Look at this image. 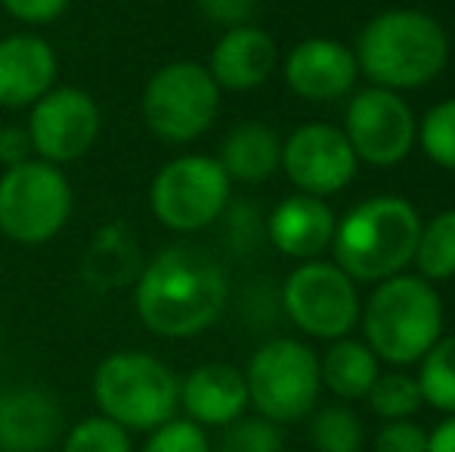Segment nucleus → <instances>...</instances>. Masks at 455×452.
Here are the masks:
<instances>
[{"instance_id": "1", "label": "nucleus", "mask_w": 455, "mask_h": 452, "mask_svg": "<svg viewBox=\"0 0 455 452\" xmlns=\"http://www.w3.org/2000/svg\"><path fill=\"white\" fill-rule=\"evenodd\" d=\"M229 301L223 266L192 245H171L143 266L133 291L137 316L158 338H192L211 329Z\"/></svg>"}, {"instance_id": "2", "label": "nucleus", "mask_w": 455, "mask_h": 452, "mask_svg": "<svg viewBox=\"0 0 455 452\" xmlns=\"http://www.w3.org/2000/svg\"><path fill=\"white\" fill-rule=\"evenodd\" d=\"M421 218L403 195H371L350 208L335 226V264L356 285H378L406 273L415 260Z\"/></svg>"}, {"instance_id": "3", "label": "nucleus", "mask_w": 455, "mask_h": 452, "mask_svg": "<svg viewBox=\"0 0 455 452\" xmlns=\"http://www.w3.org/2000/svg\"><path fill=\"white\" fill-rule=\"evenodd\" d=\"M354 53L371 84L400 93L431 84L443 72L450 37L427 12L387 10L365 25Z\"/></svg>"}, {"instance_id": "4", "label": "nucleus", "mask_w": 455, "mask_h": 452, "mask_svg": "<svg viewBox=\"0 0 455 452\" xmlns=\"http://www.w3.org/2000/svg\"><path fill=\"white\" fill-rule=\"evenodd\" d=\"M365 344L381 362L409 366L443 338V301L421 276H390L375 285L363 313Z\"/></svg>"}, {"instance_id": "5", "label": "nucleus", "mask_w": 455, "mask_h": 452, "mask_svg": "<svg viewBox=\"0 0 455 452\" xmlns=\"http://www.w3.org/2000/svg\"><path fill=\"white\" fill-rule=\"evenodd\" d=\"M93 403L100 416L112 418L124 431L162 428L177 418L180 381L158 356L143 350H115L93 372Z\"/></svg>"}, {"instance_id": "6", "label": "nucleus", "mask_w": 455, "mask_h": 452, "mask_svg": "<svg viewBox=\"0 0 455 452\" xmlns=\"http://www.w3.org/2000/svg\"><path fill=\"white\" fill-rule=\"evenodd\" d=\"M72 183L44 158L6 168L0 177V233L16 245H44L72 218Z\"/></svg>"}, {"instance_id": "7", "label": "nucleus", "mask_w": 455, "mask_h": 452, "mask_svg": "<svg viewBox=\"0 0 455 452\" xmlns=\"http://www.w3.org/2000/svg\"><path fill=\"white\" fill-rule=\"evenodd\" d=\"M245 385L258 416L275 424L300 422L313 412L323 387L319 356L304 341L273 338L248 360Z\"/></svg>"}, {"instance_id": "8", "label": "nucleus", "mask_w": 455, "mask_h": 452, "mask_svg": "<svg viewBox=\"0 0 455 452\" xmlns=\"http://www.w3.org/2000/svg\"><path fill=\"white\" fill-rule=\"evenodd\" d=\"M143 121L164 143H192L220 112V87L202 62H168L143 87Z\"/></svg>"}, {"instance_id": "9", "label": "nucleus", "mask_w": 455, "mask_h": 452, "mask_svg": "<svg viewBox=\"0 0 455 452\" xmlns=\"http://www.w3.org/2000/svg\"><path fill=\"white\" fill-rule=\"evenodd\" d=\"M229 183L227 170L211 155H177L152 177L149 208L164 229L198 233L227 211Z\"/></svg>"}, {"instance_id": "10", "label": "nucleus", "mask_w": 455, "mask_h": 452, "mask_svg": "<svg viewBox=\"0 0 455 452\" xmlns=\"http://www.w3.org/2000/svg\"><path fill=\"white\" fill-rule=\"evenodd\" d=\"M282 304L294 326L319 341L347 338L360 326V291L335 260H304L288 273Z\"/></svg>"}, {"instance_id": "11", "label": "nucleus", "mask_w": 455, "mask_h": 452, "mask_svg": "<svg viewBox=\"0 0 455 452\" xmlns=\"http://www.w3.org/2000/svg\"><path fill=\"white\" fill-rule=\"evenodd\" d=\"M344 137L360 162L394 168L406 162L412 146L419 143V121L400 93L371 84L347 103Z\"/></svg>"}, {"instance_id": "12", "label": "nucleus", "mask_w": 455, "mask_h": 452, "mask_svg": "<svg viewBox=\"0 0 455 452\" xmlns=\"http://www.w3.org/2000/svg\"><path fill=\"white\" fill-rule=\"evenodd\" d=\"M25 131L31 137L35 158L62 168L93 149L102 131V115L96 99L81 87H53L31 106Z\"/></svg>"}, {"instance_id": "13", "label": "nucleus", "mask_w": 455, "mask_h": 452, "mask_svg": "<svg viewBox=\"0 0 455 452\" xmlns=\"http://www.w3.org/2000/svg\"><path fill=\"white\" fill-rule=\"evenodd\" d=\"M356 168H360V158L350 149L344 131L325 121L294 127L282 143V170L298 186V193L329 199L350 186Z\"/></svg>"}, {"instance_id": "14", "label": "nucleus", "mask_w": 455, "mask_h": 452, "mask_svg": "<svg viewBox=\"0 0 455 452\" xmlns=\"http://www.w3.org/2000/svg\"><path fill=\"white\" fill-rule=\"evenodd\" d=\"M285 84L310 103H331L347 97L360 81L356 53L331 37H307L285 56Z\"/></svg>"}, {"instance_id": "15", "label": "nucleus", "mask_w": 455, "mask_h": 452, "mask_svg": "<svg viewBox=\"0 0 455 452\" xmlns=\"http://www.w3.org/2000/svg\"><path fill=\"white\" fill-rule=\"evenodd\" d=\"M60 59L41 35H10L0 41V109L35 106L56 87Z\"/></svg>"}, {"instance_id": "16", "label": "nucleus", "mask_w": 455, "mask_h": 452, "mask_svg": "<svg viewBox=\"0 0 455 452\" xmlns=\"http://www.w3.org/2000/svg\"><path fill=\"white\" fill-rule=\"evenodd\" d=\"M275 66H279L275 41L264 28H254L248 22L223 31L208 59V72L217 81V87L235 93L267 84Z\"/></svg>"}, {"instance_id": "17", "label": "nucleus", "mask_w": 455, "mask_h": 452, "mask_svg": "<svg viewBox=\"0 0 455 452\" xmlns=\"http://www.w3.org/2000/svg\"><path fill=\"white\" fill-rule=\"evenodd\" d=\"M66 431V416L53 393L12 387L0 397V452H47Z\"/></svg>"}, {"instance_id": "18", "label": "nucleus", "mask_w": 455, "mask_h": 452, "mask_svg": "<svg viewBox=\"0 0 455 452\" xmlns=\"http://www.w3.org/2000/svg\"><path fill=\"white\" fill-rule=\"evenodd\" d=\"M180 406L186 418L202 428H227L251 406L245 372L229 362H204L192 369L180 381Z\"/></svg>"}, {"instance_id": "19", "label": "nucleus", "mask_w": 455, "mask_h": 452, "mask_svg": "<svg viewBox=\"0 0 455 452\" xmlns=\"http://www.w3.org/2000/svg\"><path fill=\"white\" fill-rule=\"evenodd\" d=\"M335 226L338 218L329 208V202L307 193H294L273 208L270 220H267V235H270L275 251L304 264V260H316L323 251H329L331 239H335Z\"/></svg>"}, {"instance_id": "20", "label": "nucleus", "mask_w": 455, "mask_h": 452, "mask_svg": "<svg viewBox=\"0 0 455 452\" xmlns=\"http://www.w3.org/2000/svg\"><path fill=\"white\" fill-rule=\"evenodd\" d=\"M217 162L227 170L229 183L258 186L282 168V139L264 121H242L223 137Z\"/></svg>"}, {"instance_id": "21", "label": "nucleus", "mask_w": 455, "mask_h": 452, "mask_svg": "<svg viewBox=\"0 0 455 452\" xmlns=\"http://www.w3.org/2000/svg\"><path fill=\"white\" fill-rule=\"evenodd\" d=\"M319 375L338 400H363L381 375V360L365 341L338 338L319 360Z\"/></svg>"}, {"instance_id": "22", "label": "nucleus", "mask_w": 455, "mask_h": 452, "mask_svg": "<svg viewBox=\"0 0 455 452\" xmlns=\"http://www.w3.org/2000/svg\"><path fill=\"white\" fill-rule=\"evenodd\" d=\"M412 264L427 282H446L455 276V208L421 224Z\"/></svg>"}, {"instance_id": "23", "label": "nucleus", "mask_w": 455, "mask_h": 452, "mask_svg": "<svg viewBox=\"0 0 455 452\" xmlns=\"http://www.w3.org/2000/svg\"><path fill=\"white\" fill-rule=\"evenodd\" d=\"M419 369V387L421 400L434 409L455 416V335H446L421 356Z\"/></svg>"}, {"instance_id": "24", "label": "nucleus", "mask_w": 455, "mask_h": 452, "mask_svg": "<svg viewBox=\"0 0 455 452\" xmlns=\"http://www.w3.org/2000/svg\"><path fill=\"white\" fill-rule=\"evenodd\" d=\"M371 412L384 422H400V418H412L415 412L425 406L421 400V387L419 378L406 372H390V375H378L371 391L365 393Z\"/></svg>"}, {"instance_id": "25", "label": "nucleus", "mask_w": 455, "mask_h": 452, "mask_svg": "<svg viewBox=\"0 0 455 452\" xmlns=\"http://www.w3.org/2000/svg\"><path fill=\"white\" fill-rule=\"evenodd\" d=\"M313 447L319 452H363V422L344 403H331L313 416Z\"/></svg>"}, {"instance_id": "26", "label": "nucleus", "mask_w": 455, "mask_h": 452, "mask_svg": "<svg viewBox=\"0 0 455 452\" xmlns=\"http://www.w3.org/2000/svg\"><path fill=\"white\" fill-rule=\"evenodd\" d=\"M419 146L434 164L455 170V97L437 103L421 118Z\"/></svg>"}, {"instance_id": "27", "label": "nucleus", "mask_w": 455, "mask_h": 452, "mask_svg": "<svg viewBox=\"0 0 455 452\" xmlns=\"http://www.w3.org/2000/svg\"><path fill=\"white\" fill-rule=\"evenodd\" d=\"M62 452H133L131 431L106 416H91L68 431Z\"/></svg>"}, {"instance_id": "28", "label": "nucleus", "mask_w": 455, "mask_h": 452, "mask_svg": "<svg viewBox=\"0 0 455 452\" xmlns=\"http://www.w3.org/2000/svg\"><path fill=\"white\" fill-rule=\"evenodd\" d=\"M220 452H282V431L264 416H242L223 428Z\"/></svg>"}, {"instance_id": "29", "label": "nucleus", "mask_w": 455, "mask_h": 452, "mask_svg": "<svg viewBox=\"0 0 455 452\" xmlns=\"http://www.w3.org/2000/svg\"><path fill=\"white\" fill-rule=\"evenodd\" d=\"M143 452H211L208 434L189 418H171L162 428L149 431Z\"/></svg>"}, {"instance_id": "30", "label": "nucleus", "mask_w": 455, "mask_h": 452, "mask_svg": "<svg viewBox=\"0 0 455 452\" xmlns=\"http://www.w3.org/2000/svg\"><path fill=\"white\" fill-rule=\"evenodd\" d=\"M375 452H427V431L412 418L384 422L375 434Z\"/></svg>"}, {"instance_id": "31", "label": "nucleus", "mask_w": 455, "mask_h": 452, "mask_svg": "<svg viewBox=\"0 0 455 452\" xmlns=\"http://www.w3.org/2000/svg\"><path fill=\"white\" fill-rule=\"evenodd\" d=\"M68 4H72V0H0V6H4L16 22H25V25L56 22V19L68 10Z\"/></svg>"}, {"instance_id": "32", "label": "nucleus", "mask_w": 455, "mask_h": 452, "mask_svg": "<svg viewBox=\"0 0 455 452\" xmlns=\"http://www.w3.org/2000/svg\"><path fill=\"white\" fill-rule=\"evenodd\" d=\"M198 10L211 19V22L223 25V28H235L251 19L258 0H196Z\"/></svg>"}, {"instance_id": "33", "label": "nucleus", "mask_w": 455, "mask_h": 452, "mask_svg": "<svg viewBox=\"0 0 455 452\" xmlns=\"http://www.w3.org/2000/svg\"><path fill=\"white\" fill-rule=\"evenodd\" d=\"M35 158L31 149V137L25 127H0V164L4 168H16V164Z\"/></svg>"}, {"instance_id": "34", "label": "nucleus", "mask_w": 455, "mask_h": 452, "mask_svg": "<svg viewBox=\"0 0 455 452\" xmlns=\"http://www.w3.org/2000/svg\"><path fill=\"white\" fill-rule=\"evenodd\" d=\"M427 452H455V416L440 422L427 434Z\"/></svg>"}]
</instances>
